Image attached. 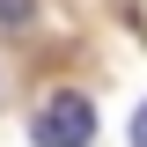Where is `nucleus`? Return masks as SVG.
Returning a JSON list of instances; mask_svg holds the SVG:
<instances>
[{
	"label": "nucleus",
	"mask_w": 147,
	"mask_h": 147,
	"mask_svg": "<svg viewBox=\"0 0 147 147\" xmlns=\"http://www.w3.org/2000/svg\"><path fill=\"white\" fill-rule=\"evenodd\" d=\"M132 147H147V103L132 110Z\"/></svg>",
	"instance_id": "nucleus-3"
},
{
	"label": "nucleus",
	"mask_w": 147,
	"mask_h": 147,
	"mask_svg": "<svg viewBox=\"0 0 147 147\" xmlns=\"http://www.w3.org/2000/svg\"><path fill=\"white\" fill-rule=\"evenodd\" d=\"M0 22H7V30H22V22H37V0H0Z\"/></svg>",
	"instance_id": "nucleus-2"
},
{
	"label": "nucleus",
	"mask_w": 147,
	"mask_h": 147,
	"mask_svg": "<svg viewBox=\"0 0 147 147\" xmlns=\"http://www.w3.org/2000/svg\"><path fill=\"white\" fill-rule=\"evenodd\" d=\"M30 140H37V147H88V140H96V110H88V96H74V88L44 96V110L30 118Z\"/></svg>",
	"instance_id": "nucleus-1"
}]
</instances>
